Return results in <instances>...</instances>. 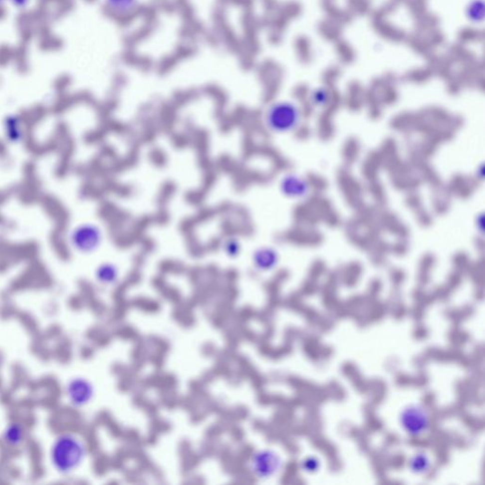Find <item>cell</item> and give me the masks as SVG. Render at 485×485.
<instances>
[{"label": "cell", "instance_id": "cell-1", "mask_svg": "<svg viewBox=\"0 0 485 485\" xmlns=\"http://www.w3.org/2000/svg\"><path fill=\"white\" fill-rule=\"evenodd\" d=\"M87 455L84 441L73 433H62L57 436L49 448V463L61 475H69L76 471Z\"/></svg>", "mask_w": 485, "mask_h": 485}, {"label": "cell", "instance_id": "cell-2", "mask_svg": "<svg viewBox=\"0 0 485 485\" xmlns=\"http://www.w3.org/2000/svg\"><path fill=\"white\" fill-rule=\"evenodd\" d=\"M302 112L298 103L290 100H278L266 106L262 114V124L272 134L284 135L299 128Z\"/></svg>", "mask_w": 485, "mask_h": 485}, {"label": "cell", "instance_id": "cell-3", "mask_svg": "<svg viewBox=\"0 0 485 485\" xmlns=\"http://www.w3.org/2000/svg\"><path fill=\"white\" fill-rule=\"evenodd\" d=\"M103 242V231L98 225L93 223L78 225L69 235V242L75 251L85 255L97 251Z\"/></svg>", "mask_w": 485, "mask_h": 485}, {"label": "cell", "instance_id": "cell-4", "mask_svg": "<svg viewBox=\"0 0 485 485\" xmlns=\"http://www.w3.org/2000/svg\"><path fill=\"white\" fill-rule=\"evenodd\" d=\"M249 471L258 479H269L278 474L282 467L280 456L271 449H261L249 459Z\"/></svg>", "mask_w": 485, "mask_h": 485}, {"label": "cell", "instance_id": "cell-5", "mask_svg": "<svg viewBox=\"0 0 485 485\" xmlns=\"http://www.w3.org/2000/svg\"><path fill=\"white\" fill-rule=\"evenodd\" d=\"M400 424L404 430L413 437L424 434L429 428L428 411L421 405H411L402 411Z\"/></svg>", "mask_w": 485, "mask_h": 485}, {"label": "cell", "instance_id": "cell-6", "mask_svg": "<svg viewBox=\"0 0 485 485\" xmlns=\"http://www.w3.org/2000/svg\"><path fill=\"white\" fill-rule=\"evenodd\" d=\"M95 390L92 383L84 377H74L65 386V395L75 408H83L93 400Z\"/></svg>", "mask_w": 485, "mask_h": 485}, {"label": "cell", "instance_id": "cell-7", "mask_svg": "<svg viewBox=\"0 0 485 485\" xmlns=\"http://www.w3.org/2000/svg\"><path fill=\"white\" fill-rule=\"evenodd\" d=\"M279 187L282 196L293 200L305 199L310 193V185L307 180L294 173L282 176Z\"/></svg>", "mask_w": 485, "mask_h": 485}, {"label": "cell", "instance_id": "cell-8", "mask_svg": "<svg viewBox=\"0 0 485 485\" xmlns=\"http://www.w3.org/2000/svg\"><path fill=\"white\" fill-rule=\"evenodd\" d=\"M279 260V253L272 246L261 245L252 252V265L255 270L259 272H269L275 269Z\"/></svg>", "mask_w": 485, "mask_h": 485}, {"label": "cell", "instance_id": "cell-9", "mask_svg": "<svg viewBox=\"0 0 485 485\" xmlns=\"http://www.w3.org/2000/svg\"><path fill=\"white\" fill-rule=\"evenodd\" d=\"M120 277L121 271L119 266L111 261L101 263L95 270V279L104 286H112L116 284L120 280Z\"/></svg>", "mask_w": 485, "mask_h": 485}, {"label": "cell", "instance_id": "cell-10", "mask_svg": "<svg viewBox=\"0 0 485 485\" xmlns=\"http://www.w3.org/2000/svg\"><path fill=\"white\" fill-rule=\"evenodd\" d=\"M105 6L117 15H130L138 9L140 0H104Z\"/></svg>", "mask_w": 485, "mask_h": 485}, {"label": "cell", "instance_id": "cell-11", "mask_svg": "<svg viewBox=\"0 0 485 485\" xmlns=\"http://www.w3.org/2000/svg\"><path fill=\"white\" fill-rule=\"evenodd\" d=\"M25 439V430L17 423H11L3 431V440L10 447H18Z\"/></svg>", "mask_w": 485, "mask_h": 485}, {"label": "cell", "instance_id": "cell-12", "mask_svg": "<svg viewBox=\"0 0 485 485\" xmlns=\"http://www.w3.org/2000/svg\"><path fill=\"white\" fill-rule=\"evenodd\" d=\"M431 466L429 456L424 452H418L411 458L409 467L414 474H424L429 471Z\"/></svg>", "mask_w": 485, "mask_h": 485}, {"label": "cell", "instance_id": "cell-13", "mask_svg": "<svg viewBox=\"0 0 485 485\" xmlns=\"http://www.w3.org/2000/svg\"><path fill=\"white\" fill-rule=\"evenodd\" d=\"M221 248L226 257L230 259H235L242 252V243L238 238L231 236L223 240Z\"/></svg>", "mask_w": 485, "mask_h": 485}, {"label": "cell", "instance_id": "cell-14", "mask_svg": "<svg viewBox=\"0 0 485 485\" xmlns=\"http://www.w3.org/2000/svg\"><path fill=\"white\" fill-rule=\"evenodd\" d=\"M310 101L317 107H323L330 103L331 93L324 87H318L310 95Z\"/></svg>", "mask_w": 485, "mask_h": 485}, {"label": "cell", "instance_id": "cell-15", "mask_svg": "<svg viewBox=\"0 0 485 485\" xmlns=\"http://www.w3.org/2000/svg\"><path fill=\"white\" fill-rule=\"evenodd\" d=\"M301 467L308 473L316 472L319 467V461L316 457H308L301 463Z\"/></svg>", "mask_w": 485, "mask_h": 485}, {"label": "cell", "instance_id": "cell-16", "mask_svg": "<svg viewBox=\"0 0 485 485\" xmlns=\"http://www.w3.org/2000/svg\"><path fill=\"white\" fill-rule=\"evenodd\" d=\"M11 1L15 7H18L20 9L25 8L28 4V0H11Z\"/></svg>", "mask_w": 485, "mask_h": 485}, {"label": "cell", "instance_id": "cell-17", "mask_svg": "<svg viewBox=\"0 0 485 485\" xmlns=\"http://www.w3.org/2000/svg\"><path fill=\"white\" fill-rule=\"evenodd\" d=\"M2 1H4V0H0V3H1V2H2Z\"/></svg>", "mask_w": 485, "mask_h": 485}]
</instances>
